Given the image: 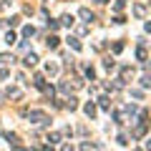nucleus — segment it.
<instances>
[{
    "mask_svg": "<svg viewBox=\"0 0 151 151\" xmlns=\"http://www.w3.org/2000/svg\"><path fill=\"white\" fill-rule=\"evenodd\" d=\"M144 13H146L144 5H134V15H136V18H144Z\"/></svg>",
    "mask_w": 151,
    "mask_h": 151,
    "instance_id": "12",
    "label": "nucleus"
},
{
    "mask_svg": "<svg viewBox=\"0 0 151 151\" xmlns=\"http://www.w3.org/2000/svg\"><path fill=\"white\" fill-rule=\"evenodd\" d=\"M78 15H81V20H86V23L93 20V13L88 10V8H81V10H78Z\"/></svg>",
    "mask_w": 151,
    "mask_h": 151,
    "instance_id": "2",
    "label": "nucleus"
},
{
    "mask_svg": "<svg viewBox=\"0 0 151 151\" xmlns=\"http://www.w3.org/2000/svg\"><path fill=\"white\" fill-rule=\"evenodd\" d=\"M30 35H35V28H33V25H25V28H23V38H30Z\"/></svg>",
    "mask_w": 151,
    "mask_h": 151,
    "instance_id": "10",
    "label": "nucleus"
},
{
    "mask_svg": "<svg viewBox=\"0 0 151 151\" xmlns=\"http://www.w3.org/2000/svg\"><path fill=\"white\" fill-rule=\"evenodd\" d=\"M98 103H101V108H108V96H101V98H98Z\"/></svg>",
    "mask_w": 151,
    "mask_h": 151,
    "instance_id": "17",
    "label": "nucleus"
},
{
    "mask_svg": "<svg viewBox=\"0 0 151 151\" xmlns=\"http://www.w3.org/2000/svg\"><path fill=\"white\" fill-rule=\"evenodd\" d=\"M58 43H60V38H58V35H50V38H48V48H50V50L58 48Z\"/></svg>",
    "mask_w": 151,
    "mask_h": 151,
    "instance_id": "7",
    "label": "nucleus"
},
{
    "mask_svg": "<svg viewBox=\"0 0 151 151\" xmlns=\"http://www.w3.org/2000/svg\"><path fill=\"white\" fill-rule=\"evenodd\" d=\"M144 28H146V33H151V23H146V25H144Z\"/></svg>",
    "mask_w": 151,
    "mask_h": 151,
    "instance_id": "22",
    "label": "nucleus"
},
{
    "mask_svg": "<svg viewBox=\"0 0 151 151\" xmlns=\"http://www.w3.org/2000/svg\"><path fill=\"white\" fill-rule=\"evenodd\" d=\"M116 3H121V5H124V3H126V0H116Z\"/></svg>",
    "mask_w": 151,
    "mask_h": 151,
    "instance_id": "25",
    "label": "nucleus"
},
{
    "mask_svg": "<svg viewBox=\"0 0 151 151\" xmlns=\"http://www.w3.org/2000/svg\"><path fill=\"white\" fill-rule=\"evenodd\" d=\"M141 86H144V88L151 86V78H149V76H144V78H141Z\"/></svg>",
    "mask_w": 151,
    "mask_h": 151,
    "instance_id": "18",
    "label": "nucleus"
},
{
    "mask_svg": "<svg viewBox=\"0 0 151 151\" xmlns=\"http://www.w3.org/2000/svg\"><path fill=\"white\" fill-rule=\"evenodd\" d=\"M45 70H48L50 76H55V73H58V65H55V63H48V65H45Z\"/></svg>",
    "mask_w": 151,
    "mask_h": 151,
    "instance_id": "13",
    "label": "nucleus"
},
{
    "mask_svg": "<svg viewBox=\"0 0 151 151\" xmlns=\"http://www.w3.org/2000/svg\"><path fill=\"white\" fill-rule=\"evenodd\" d=\"M5 139H8V144H18V136H15V134H10V131L5 134Z\"/></svg>",
    "mask_w": 151,
    "mask_h": 151,
    "instance_id": "15",
    "label": "nucleus"
},
{
    "mask_svg": "<svg viewBox=\"0 0 151 151\" xmlns=\"http://www.w3.org/2000/svg\"><path fill=\"white\" fill-rule=\"evenodd\" d=\"M13 151H25V149H20V146H18V149H13Z\"/></svg>",
    "mask_w": 151,
    "mask_h": 151,
    "instance_id": "24",
    "label": "nucleus"
},
{
    "mask_svg": "<svg viewBox=\"0 0 151 151\" xmlns=\"http://www.w3.org/2000/svg\"><path fill=\"white\" fill-rule=\"evenodd\" d=\"M58 25H60L58 20H48V28H50V30H58Z\"/></svg>",
    "mask_w": 151,
    "mask_h": 151,
    "instance_id": "19",
    "label": "nucleus"
},
{
    "mask_svg": "<svg viewBox=\"0 0 151 151\" xmlns=\"http://www.w3.org/2000/svg\"><path fill=\"white\" fill-rule=\"evenodd\" d=\"M124 50V43H113V53H121Z\"/></svg>",
    "mask_w": 151,
    "mask_h": 151,
    "instance_id": "20",
    "label": "nucleus"
},
{
    "mask_svg": "<svg viewBox=\"0 0 151 151\" xmlns=\"http://www.w3.org/2000/svg\"><path fill=\"white\" fill-rule=\"evenodd\" d=\"M146 149H149V151H151V139H149V141H146Z\"/></svg>",
    "mask_w": 151,
    "mask_h": 151,
    "instance_id": "23",
    "label": "nucleus"
},
{
    "mask_svg": "<svg viewBox=\"0 0 151 151\" xmlns=\"http://www.w3.org/2000/svg\"><path fill=\"white\" fill-rule=\"evenodd\" d=\"M8 96L10 98H20V91H18V88H8Z\"/></svg>",
    "mask_w": 151,
    "mask_h": 151,
    "instance_id": "14",
    "label": "nucleus"
},
{
    "mask_svg": "<svg viewBox=\"0 0 151 151\" xmlns=\"http://www.w3.org/2000/svg\"><path fill=\"white\" fill-rule=\"evenodd\" d=\"M60 151H73V146H68V144H65V146H63Z\"/></svg>",
    "mask_w": 151,
    "mask_h": 151,
    "instance_id": "21",
    "label": "nucleus"
},
{
    "mask_svg": "<svg viewBox=\"0 0 151 151\" xmlns=\"http://www.w3.org/2000/svg\"><path fill=\"white\" fill-rule=\"evenodd\" d=\"M68 45H70V48H73V50H81V48H83V45H81V40H78V38H68Z\"/></svg>",
    "mask_w": 151,
    "mask_h": 151,
    "instance_id": "6",
    "label": "nucleus"
},
{
    "mask_svg": "<svg viewBox=\"0 0 151 151\" xmlns=\"http://www.w3.org/2000/svg\"><path fill=\"white\" fill-rule=\"evenodd\" d=\"M65 108H70V111H76V108H78V101H76L73 96H68V98H65Z\"/></svg>",
    "mask_w": 151,
    "mask_h": 151,
    "instance_id": "5",
    "label": "nucleus"
},
{
    "mask_svg": "<svg viewBox=\"0 0 151 151\" xmlns=\"http://www.w3.org/2000/svg\"><path fill=\"white\" fill-rule=\"evenodd\" d=\"M48 141H50V144H58V141H60V134H50Z\"/></svg>",
    "mask_w": 151,
    "mask_h": 151,
    "instance_id": "16",
    "label": "nucleus"
},
{
    "mask_svg": "<svg viewBox=\"0 0 151 151\" xmlns=\"http://www.w3.org/2000/svg\"><path fill=\"white\" fill-rule=\"evenodd\" d=\"M0 63H15V55H8V53H3V55H0Z\"/></svg>",
    "mask_w": 151,
    "mask_h": 151,
    "instance_id": "11",
    "label": "nucleus"
},
{
    "mask_svg": "<svg viewBox=\"0 0 151 151\" xmlns=\"http://www.w3.org/2000/svg\"><path fill=\"white\" fill-rule=\"evenodd\" d=\"M83 111H86L88 119H93V116H96V106H93V103H86V106H83Z\"/></svg>",
    "mask_w": 151,
    "mask_h": 151,
    "instance_id": "4",
    "label": "nucleus"
},
{
    "mask_svg": "<svg viewBox=\"0 0 151 151\" xmlns=\"http://www.w3.org/2000/svg\"><path fill=\"white\" fill-rule=\"evenodd\" d=\"M96 3H108V0H96Z\"/></svg>",
    "mask_w": 151,
    "mask_h": 151,
    "instance_id": "26",
    "label": "nucleus"
},
{
    "mask_svg": "<svg viewBox=\"0 0 151 151\" xmlns=\"http://www.w3.org/2000/svg\"><path fill=\"white\" fill-rule=\"evenodd\" d=\"M23 116H28L33 124H48V121H50L43 111H23Z\"/></svg>",
    "mask_w": 151,
    "mask_h": 151,
    "instance_id": "1",
    "label": "nucleus"
},
{
    "mask_svg": "<svg viewBox=\"0 0 151 151\" xmlns=\"http://www.w3.org/2000/svg\"><path fill=\"white\" fill-rule=\"evenodd\" d=\"M23 63H25L28 68H33V65L38 63V55H35V53H28V55H25V60H23Z\"/></svg>",
    "mask_w": 151,
    "mask_h": 151,
    "instance_id": "3",
    "label": "nucleus"
},
{
    "mask_svg": "<svg viewBox=\"0 0 151 151\" xmlns=\"http://www.w3.org/2000/svg\"><path fill=\"white\" fill-rule=\"evenodd\" d=\"M5 43H8V45L18 43V35H15V33H5Z\"/></svg>",
    "mask_w": 151,
    "mask_h": 151,
    "instance_id": "9",
    "label": "nucleus"
},
{
    "mask_svg": "<svg viewBox=\"0 0 151 151\" xmlns=\"http://www.w3.org/2000/svg\"><path fill=\"white\" fill-rule=\"evenodd\" d=\"M73 15H63V18H60V25H65V28H70V25H73Z\"/></svg>",
    "mask_w": 151,
    "mask_h": 151,
    "instance_id": "8",
    "label": "nucleus"
}]
</instances>
